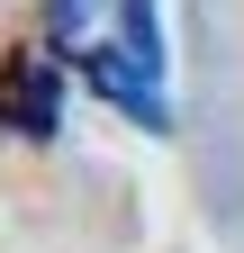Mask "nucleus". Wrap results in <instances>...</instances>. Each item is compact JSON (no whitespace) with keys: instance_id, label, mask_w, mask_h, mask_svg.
Segmentation results:
<instances>
[{"instance_id":"nucleus-2","label":"nucleus","mask_w":244,"mask_h":253,"mask_svg":"<svg viewBox=\"0 0 244 253\" xmlns=\"http://www.w3.org/2000/svg\"><path fill=\"white\" fill-rule=\"evenodd\" d=\"M90 18H100V0H45V37L54 45H90Z\"/></svg>"},{"instance_id":"nucleus-1","label":"nucleus","mask_w":244,"mask_h":253,"mask_svg":"<svg viewBox=\"0 0 244 253\" xmlns=\"http://www.w3.org/2000/svg\"><path fill=\"white\" fill-rule=\"evenodd\" d=\"M81 73L100 100L127 118L163 126V37H154V0H118V45H81Z\"/></svg>"}]
</instances>
